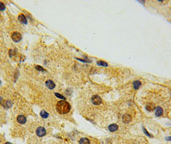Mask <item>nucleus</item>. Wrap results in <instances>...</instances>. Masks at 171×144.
<instances>
[{
	"instance_id": "nucleus-1",
	"label": "nucleus",
	"mask_w": 171,
	"mask_h": 144,
	"mask_svg": "<svg viewBox=\"0 0 171 144\" xmlns=\"http://www.w3.org/2000/svg\"><path fill=\"white\" fill-rule=\"evenodd\" d=\"M56 110L61 114H66L69 113L71 110L69 103L65 101H61L57 102L56 105Z\"/></svg>"
},
{
	"instance_id": "nucleus-2",
	"label": "nucleus",
	"mask_w": 171,
	"mask_h": 144,
	"mask_svg": "<svg viewBox=\"0 0 171 144\" xmlns=\"http://www.w3.org/2000/svg\"><path fill=\"white\" fill-rule=\"evenodd\" d=\"M91 101L95 105H99L102 103V99L97 95H95L91 98Z\"/></svg>"
},
{
	"instance_id": "nucleus-3",
	"label": "nucleus",
	"mask_w": 171,
	"mask_h": 144,
	"mask_svg": "<svg viewBox=\"0 0 171 144\" xmlns=\"http://www.w3.org/2000/svg\"><path fill=\"white\" fill-rule=\"evenodd\" d=\"M12 39L14 40L15 42H19L21 39H22V37H21V35L18 32H14L13 33L12 35Z\"/></svg>"
},
{
	"instance_id": "nucleus-4",
	"label": "nucleus",
	"mask_w": 171,
	"mask_h": 144,
	"mask_svg": "<svg viewBox=\"0 0 171 144\" xmlns=\"http://www.w3.org/2000/svg\"><path fill=\"white\" fill-rule=\"evenodd\" d=\"M36 134L38 136L42 137V136H44V135H46V129L44 128V127H39L37 129Z\"/></svg>"
},
{
	"instance_id": "nucleus-5",
	"label": "nucleus",
	"mask_w": 171,
	"mask_h": 144,
	"mask_svg": "<svg viewBox=\"0 0 171 144\" xmlns=\"http://www.w3.org/2000/svg\"><path fill=\"white\" fill-rule=\"evenodd\" d=\"M122 120L123 122H124L125 124H128V123H129L130 122H131L132 117L130 115H129V114H125V115H123Z\"/></svg>"
},
{
	"instance_id": "nucleus-6",
	"label": "nucleus",
	"mask_w": 171,
	"mask_h": 144,
	"mask_svg": "<svg viewBox=\"0 0 171 144\" xmlns=\"http://www.w3.org/2000/svg\"><path fill=\"white\" fill-rule=\"evenodd\" d=\"M163 113V110L160 106H157L155 110V115L156 117H161Z\"/></svg>"
},
{
	"instance_id": "nucleus-7",
	"label": "nucleus",
	"mask_w": 171,
	"mask_h": 144,
	"mask_svg": "<svg viewBox=\"0 0 171 144\" xmlns=\"http://www.w3.org/2000/svg\"><path fill=\"white\" fill-rule=\"evenodd\" d=\"M17 120L19 124H25V122H27V119L23 115H19L17 118Z\"/></svg>"
},
{
	"instance_id": "nucleus-8",
	"label": "nucleus",
	"mask_w": 171,
	"mask_h": 144,
	"mask_svg": "<svg viewBox=\"0 0 171 144\" xmlns=\"http://www.w3.org/2000/svg\"><path fill=\"white\" fill-rule=\"evenodd\" d=\"M118 126L116 125V124H112L108 126V129L109 131L114 132L116 131V130H118Z\"/></svg>"
},
{
	"instance_id": "nucleus-9",
	"label": "nucleus",
	"mask_w": 171,
	"mask_h": 144,
	"mask_svg": "<svg viewBox=\"0 0 171 144\" xmlns=\"http://www.w3.org/2000/svg\"><path fill=\"white\" fill-rule=\"evenodd\" d=\"M145 108L146 110H147V111H149V112H152V111H153L156 108L155 106H154V104H153V103H147L145 106Z\"/></svg>"
},
{
	"instance_id": "nucleus-10",
	"label": "nucleus",
	"mask_w": 171,
	"mask_h": 144,
	"mask_svg": "<svg viewBox=\"0 0 171 144\" xmlns=\"http://www.w3.org/2000/svg\"><path fill=\"white\" fill-rule=\"evenodd\" d=\"M46 86L49 88V89H53L55 88V83L51 80H48L46 82Z\"/></svg>"
},
{
	"instance_id": "nucleus-11",
	"label": "nucleus",
	"mask_w": 171,
	"mask_h": 144,
	"mask_svg": "<svg viewBox=\"0 0 171 144\" xmlns=\"http://www.w3.org/2000/svg\"><path fill=\"white\" fill-rule=\"evenodd\" d=\"M18 19H19V21L21 22V23H23V24L27 23V18H26L25 16H24L23 14H20V15L18 16Z\"/></svg>"
},
{
	"instance_id": "nucleus-12",
	"label": "nucleus",
	"mask_w": 171,
	"mask_h": 144,
	"mask_svg": "<svg viewBox=\"0 0 171 144\" xmlns=\"http://www.w3.org/2000/svg\"><path fill=\"white\" fill-rule=\"evenodd\" d=\"M79 144H90V142L87 138H82L79 140Z\"/></svg>"
},
{
	"instance_id": "nucleus-13",
	"label": "nucleus",
	"mask_w": 171,
	"mask_h": 144,
	"mask_svg": "<svg viewBox=\"0 0 171 144\" xmlns=\"http://www.w3.org/2000/svg\"><path fill=\"white\" fill-rule=\"evenodd\" d=\"M40 115H41V117L43 118V119H47L49 116V114L46 112H45L44 110H42V111L41 112V113H40Z\"/></svg>"
},
{
	"instance_id": "nucleus-14",
	"label": "nucleus",
	"mask_w": 171,
	"mask_h": 144,
	"mask_svg": "<svg viewBox=\"0 0 171 144\" xmlns=\"http://www.w3.org/2000/svg\"><path fill=\"white\" fill-rule=\"evenodd\" d=\"M141 86V82H140V81H135V82L133 83V87L134 88H135V89H138L139 88V87Z\"/></svg>"
},
{
	"instance_id": "nucleus-15",
	"label": "nucleus",
	"mask_w": 171,
	"mask_h": 144,
	"mask_svg": "<svg viewBox=\"0 0 171 144\" xmlns=\"http://www.w3.org/2000/svg\"><path fill=\"white\" fill-rule=\"evenodd\" d=\"M97 65L103 66V67H107L108 66V64H107V62H104V61H98Z\"/></svg>"
},
{
	"instance_id": "nucleus-16",
	"label": "nucleus",
	"mask_w": 171,
	"mask_h": 144,
	"mask_svg": "<svg viewBox=\"0 0 171 144\" xmlns=\"http://www.w3.org/2000/svg\"><path fill=\"white\" fill-rule=\"evenodd\" d=\"M5 9V6L2 2H0V11H3Z\"/></svg>"
},
{
	"instance_id": "nucleus-17",
	"label": "nucleus",
	"mask_w": 171,
	"mask_h": 144,
	"mask_svg": "<svg viewBox=\"0 0 171 144\" xmlns=\"http://www.w3.org/2000/svg\"><path fill=\"white\" fill-rule=\"evenodd\" d=\"M35 69H36L37 70H38V71H45V70H44V69L42 68V67H41V66H39V65L35 66Z\"/></svg>"
},
{
	"instance_id": "nucleus-18",
	"label": "nucleus",
	"mask_w": 171,
	"mask_h": 144,
	"mask_svg": "<svg viewBox=\"0 0 171 144\" xmlns=\"http://www.w3.org/2000/svg\"><path fill=\"white\" fill-rule=\"evenodd\" d=\"M55 95L57 96V97L59 98V99H64V100H65V97H64V96H62V95L59 94H58V93H55Z\"/></svg>"
},
{
	"instance_id": "nucleus-19",
	"label": "nucleus",
	"mask_w": 171,
	"mask_h": 144,
	"mask_svg": "<svg viewBox=\"0 0 171 144\" xmlns=\"http://www.w3.org/2000/svg\"><path fill=\"white\" fill-rule=\"evenodd\" d=\"M143 131H144V133H146V135H147V136H151V135H149V133H148V132L147 131H146V129H145L144 128H143Z\"/></svg>"
},
{
	"instance_id": "nucleus-20",
	"label": "nucleus",
	"mask_w": 171,
	"mask_h": 144,
	"mask_svg": "<svg viewBox=\"0 0 171 144\" xmlns=\"http://www.w3.org/2000/svg\"><path fill=\"white\" fill-rule=\"evenodd\" d=\"M5 144H12L11 143H10V142H6Z\"/></svg>"
},
{
	"instance_id": "nucleus-21",
	"label": "nucleus",
	"mask_w": 171,
	"mask_h": 144,
	"mask_svg": "<svg viewBox=\"0 0 171 144\" xmlns=\"http://www.w3.org/2000/svg\"><path fill=\"white\" fill-rule=\"evenodd\" d=\"M0 82H1V81H0Z\"/></svg>"
}]
</instances>
